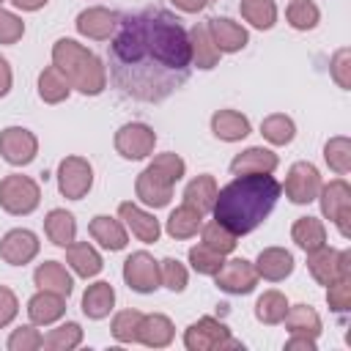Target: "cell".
<instances>
[{"mask_svg": "<svg viewBox=\"0 0 351 351\" xmlns=\"http://www.w3.org/2000/svg\"><path fill=\"white\" fill-rule=\"evenodd\" d=\"M112 85L134 101H165L192 71L189 36L181 19L165 8L123 14L107 47Z\"/></svg>", "mask_w": 351, "mask_h": 351, "instance_id": "cell-1", "label": "cell"}, {"mask_svg": "<svg viewBox=\"0 0 351 351\" xmlns=\"http://www.w3.org/2000/svg\"><path fill=\"white\" fill-rule=\"evenodd\" d=\"M280 195L282 186L271 173H244L217 192L211 214L233 236H247L258 225H263V219L274 211Z\"/></svg>", "mask_w": 351, "mask_h": 351, "instance_id": "cell-2", "label": "cell"}, {"mask_svg": "<svg viewBox=\"0 0 351 351\" xmlns=\"http://www.w3.org/2000/svg\"><path fill=\"white\" fill-rule=\"evenodd\" d=\"M52 66H58L71 90H80L82 96H99L107 88V66L74 38H58L52 44Z\"/></svg>", "mask_w": 351, "mask_h": 351, "instance_id": "cell-3", "label": "cell"}, {"mask_svg": "<svg viewBox=\"0 0 351 351\" xmlns=\"http://www.w3.org/2000/svg\"><path fill=\"white\" fill-rule=\"evenodd\" d=\"M41 203V186L36 178L11 173L0 178V208L11 217H27Z\"/></svg>", "mask_w": 351, "mask_h": 351, "instance_id": "cell-4", "label": "cell"}, {"mask_svg": "<svg viewBox=\"0 0 351 351\" xmlns=\"http://www.w3.org/2000/svg\"><path fill=\"white\" fill-rule=\"evenodd\" d=\"M184 348L186 351H225V348H244L233 340L228 324L214 315H203L184 329Z\"/></svg>", "mask_w": 351, "mask_h": 351, "instance_id": "cell-5", "label": "cell"}, {"mask_svg": "<svg viewBox=\"0 0 351 351\" xmlns=\"http://www.w3.org/2000/svg\"><path fill=\"white\" fill-rule=\"evenodd\" d=\"M318 206L324 219H329L343 239L351 236V186L343 176L332 178L329 184H321L318 189Z\"/></svg>", "mask_w": 351, "mask_h": 351, "instance_id": "cell-6", "label": "cell"}, {"mask_svg": "<svg viewBox=\"0 0 351 351\" xmlns=\"http://www.w3.org/2000/svg\"><path fill=\"white\" fill-rule=\"evenodd\" d=\"M112 145H115L118 156H123L129 162H140V159H148L154 154L156 132H154V126H148L143 121H129V123L118 126Z\"/></svg>", "mask_w": 351, "mask_h": 351, "instance_id": "cell-7", "label": "cell"}, {"mask_svg": "<svg viewBox=\"0 0 351 351\" xmlns=\"http://www.w3.org/2000/svg\"><path fill=\"white\" fill-rule=\"evenodd\" d=\"M93 189V165L85 156H63L58 162V192L66 200H82Z\"/></svg>", "mask_w": 351, "mask_h": 351, "instance_id": "cell-8", "label": "cell"}, {"mask_svg": "<svg viewBox=\"0 0 351 351\" xmlns=\"http://www.w3.org/2000/svg\"><path fill=\"white\" fill-rule=\"evenodd\" d=\"M307 271L318 285H332L340 277H351V252L335 247H318L307 252Z\"/></svg>", "mask_w": 351, "mask_h": 351, "instance_id": "cell-9", "label": "cell"}, {"mask_svg": "<svg viewBox=\"0 0 351 351\" xmlns=\"http://www.w3.org/2000/svg\"><path fill=\"white\" fill-rule=\"evenodd\" d=\"M321 184H324V178H321V173H318V167L313 162H293L288 167L285 184H280V186H282L285 197L293 206H307V203H313L318 197Z\"/></svg>", "mask_w": 351, "mask_h": 351, "instance_id": "cell-10", "label": "cell"}, {"mask_svg": "<svg viewBox=\"0 0 351 351\" xmlns=\"http://www.w3.org/2000/svg\"><path fill=\"white\" fill-rule=\"evenodd\" d=\"M123 282L134 291V293H154L162 288V271H159V261L145 252L137 250L123 261Z\"/></svg>", "mask_w": 351, "mask_h": 351, "instance_id": "cell-11", "label": "cell"}, {"mask_svg": "<svg viewBox=\"0 0 351 351\" xmlns=\"http://www.w3.org/2000/svg\"><path fill=\"white\" fill-rule=\"evenodd\" d=\"M214 285L230 296H247L258 288V271L247 258H230L214 274Z\"/></svg>", "mask_w": 351, "mask_h": 351, "instance_id": "cell-12", "label": "cell"}, {"mask_svg": "<svg viewBox=\"0 0 351 351\" xmlns=\"http://www.w3.org/2000/svg\"><path fill=\"white\" fill-rule=\"evenodd\" d=\"M0 156L11 167H25L38 156V137L25 126H5L0 132Z\"/></svg>", "mask_w": 351, "mask_h": 351, "instance_id": "cell-13", "label": "cell"}, {"mask_svg": "<svg viewBox=\"0 0 351 351\" xmlns=\"http://www.w3.org/2000/svg\"><path fill=\"white\" fill-rule=\"evenodd\" d=\"M118 19H121L118 11H110L104 5H88L77 14L74 27L80 36H85L90 41H110L118 27Z\"/></svg>", "mask_w": 351, "mask_h": 351, "instance_id": "cell-14", "label": "cell"}, {"mask_svg": "<svg viewBox=\"0 0 351 351\" xmlns=\"http://www.w3.org/2000/svg\"><path fill=\"white\" fill-rule=\"evenodd\" d=\"M41 250V241L33 230L27 228H11L3 239H0V258L8 266H25L30 261H36Z\"/></svg>", "mask_w": 351, "mask_h": 351, "instance_id": "cell-15", "label": "cell"}, {"mask_svg": "<svg viewBox=\"0 0 351 351\" xmlns=\"http://www.w3.org/2000/svg\"><path fill=\"white\" fill-rule=\"evenodd\" d=\"M118 217H121V222L126 225V230H129L137 241H143V244H156V241H159L162 225H159V219H156L151 211H145L143 206H137V203H132V200H123V203L118 206Z\"/></svg>", "mask_w": 351, "mask_h": 351, "instance_id": "cell-16", "label": "cell"}, {"mask_svg": "<svg viewBox=\"0 0 351 351\" xmlns=\"http://www.w3.org/2000/svg\"><path fill=\"white\" fill-rule=\"evenodd\" d=\"M173 189H176V184H170V181H167L162 173H156L154 167H145V170L137 176V181H134V195H137V200H140L143 206H148V208H165V206H170Z\"/></svg>", "mask_w": 351, "mask_h": 351, "instance_id": "cell-17", "label": "cell"}, {"mask_svg": "<svg viewBox=\"0 0 351 351\" xmlns=\"http://www.w3.org/2000/svg\"><path fill=\"white\" fill-rule=\"evenodd\" d=\"M255 271H258V280H266V282H282L285 277L293 274V252L285 250V247H266L258 252V258L252 261Z\"/></svg>", "mask_w": 351, "mask_h": 351, "instance_id": "cell-18", "label": "cell"}, {"mask_svg": "<svg viewBox=\"0 0 351 351\" xmlns=\"http://www.w3.org/2000/svg\"><path fill=\"white\" fill-rule=\"evenodd\" d=\"M208 33L217 44V49L222 55H233V52H241L247 44H250V33L241 22L230 19V16H211L208 22Z\"/></svg>", "mask_w": 351, "mask_h": 351, "instance_id": "cell-19", "label": "cell"}, {"mask_svg": "<svg viewBox=\"0 0 351 351\" xmlns=\"http://www.w3.org/2000/svg\"><path fill=\"white\" fill-rule=\"evenodd\" d=\"M189 36V60H192V69H200V71H211L219 66V58L222 52L217 49L211 33H208V25L206 22H197L186 30Z\"/></svg>", "mask_w": 351, "mask_h": 351, "instance_id": "cell-20", "label": "cell"}, {"mask_svg": "<svg viewBox=\"0 0 351 351\" xmlns=\"http://www.w3.org/2000/svg\"><path fill=\"white\" fill-rule=\"evenodd\" d=\"M88 233H90V239H93L101 250H110V252H121V250H126V244H129V230H126V225L121 222V217L96 214V217L88 222Z\"/></svg>", "mask_w": 351, "mask_h": 351, "instance_id": "cell-21", "label": "cell"}, {"mask_svg": "<svg viewBox=\"0 0 351 351\" xmlns=\"http://www.w3.org/2000/svg\"><path fill=\"white\" fill-rule=\"evenodd\" d=\"M66 315V296L52 293V291H36L27 299V318L36 326H52Z\"/></svg>", "mask_w": 351, "mask_h": 351, "instance_id": "cell-22", "label": "cell"}, {"mask_svg": "<svg viewBox=\"0 0 351 351\" xmlns=\"http://www.w3.org/2000/svg\"><path fill=\"white\" fill-rule=\"evenodd\" d=\"M280 167V156L271 148L263 145H250L241 154H236L230 159V173L233 176H244V173H274Z\"/></svg>", "mask_w": 351, "mask_h": 351, "instance_id": "cell-23", "label": "cell"}, {"mask_svg": "<svg viewBox=\"0 0 351 351\" xmlns=\"http://www.w3.org/2000/svg\"><path fill=\"white\" fill-rule=\"evenodd\" d=\"M250 132H252V123H250V118H247L244 112H239V110L225 107V110H217V112L211 115V134H214L217 140H222V143H239V140H244Z\"/></svg>", "mask_w": 351, "mask_h": 351, "instance_id": "cell-24", "label": "cell"}, {"mask_svg": "<svg viewBox=\"0 0 351 351\" xmlns=\"http://www.w3.org/2000/svg\"><path fill=\"white\" fill-rule=\"evenodd\" d=\"M176 337V326L165 313H143L140 329H137V343L145 348H167Z\"/></svg>", "mask_w": 351, "mask_h": 351, "instance_id": "cell-25", "label": "cell"}, {"mask_svg": "<svg viewBox=\"0 0 351 351\" xmlns=\"http://www.w3.org/2000/svg\"><path fill=\"white\" fill-rule=\"evenodd\" d=\"M66 263H69V269H71L77 277H82V280H90V277H96V274L104 269V261H101L99 250H96L93 244L77 241V239L66 247Z\"/></svg>", "mask_w": 351, "mask_h": 351, "instance_id": "cell-26", "label": "cell"}, {"mask_svg": "<svg viewBox=\"0 0 351 351\" xmlns=\"http://www.w3.org/2000/svg\"><path fill=\"white\" fill-rule=\"evenodd\" d=\"M33 282H36V288L60 293L66 299L74 291V277L69 274V269L60 261H44V263H38L36 271H33Z\"/></svg>", "mask_w": 351, "mask_h": 351, "instance_id": "cell-27", "label": "cell"}, {"mask_svg": "<svg viewBox=\"0 0 351 351\" xmlns=\"http://www.w3.org/2000/svg\"><path fill=\"white\" fill-rule=\"evenodd\" d=\"M203 217H206V214H203V211H197L195 206L181 203V206H176V208L170 211V217L165 219V230H167V236H170V239H176V241L192 239V236H197V233H200Z\"/></svg>", "mask_w": 351, "mask_h": 351, "instance_id": "cell-28", "label": "cell"}, {"mask_svg": "<svg viewBox=\"0 0 351 351\" xmlns=\"http://www.w3.org/2000/svg\"><path fill=\"white\" fill-rule=\"evenodd\" d=\"M115 307V288L107 282V280H96L85 288L82 293V313L90 318V321H101L112 313Z\"/></svg>", "mask_w": 351, "mask_h": 351, "instance_id": "cell-29", "label": "cell"}, {"mask_svg": "<svg viewBox=\"0 0 351 351\" xmlns=\"http://www.w3.org/2000/svg\"><path fill=\"white\" fill-rule=\"evenodd\" d=\"M44 233H47V239H49L55 247L66 250V247L77 239V219H74V214L66 211V208H52V211H47V217H44Z\"/></svg>", "mask_w": 351, "mask_h": 351, "instance_id": "cell-30", "label": "cell"}, {"mask_svg": "<svg viewBox=\"0 0 351 351\" xmlns=\"http://www.w3.org/2000/svg\"><path fill=\"white\" fill-rule=\"evenodd\" d=\"M291 241L302 252H313L326 244V225L318 217H299L291 225Z\"/></svg>", "mask_w": 351, "mask_h": 351, "instance_id": "cell-31", "label": "cell"}, {"mask_svg": "<svg viewBox=\"0 0 351 351\" xmlns=\"http://www.w3.org/2000/svg\"><path fill=\"white\" fill-rule=\"evenodd\" d=\"M282 324H285L288 335H304V337H315V340L324 329L321 315L310 304H288V313H285Z\"/></svg>", "mask_w": 351, "mask_h": 351, "instance_id": "cell-32", "label": "cell"}, {"mask_svg": "<svg viewBox=\"0 0 351 351\" xmlns=\"http://www.w3.org/2000/svg\"><path fill=\"white\" fill-rule=\"evenodd\" d=\"M217 192H219L217 178L208 176V173H200V176H195V178L184 186V203H189V206H195L197 211L208 214V211L214 208Z\"/></svg>", "mask_w": 351, "mask_h": 351, "instance_id": "cell-33", "label": "cell"}, {"mask_svg": "<svg viewBox=\"0 0 351 351\" xmlns=\"http://www.w3.org/2000/svg\"><path fill=\"white\" fill-rule=\"evenodd\" d=\"M69 96H71V85L60 74V69L58 66H44L38 71V99L44 104H60Z\"/></svg>", "mask_w": 351, "mask_h": 351, "instance_id": "cell-34", "label": "cell"}, {"mask_svg": "<svg viewBox=\"0 0 351 351\" xmlns=\"http://www.w3.org/2000/svg\"><path fill=\"white\" fill-rule=\"evenodd\" d=\"M261 134H263V140H266L269 145L282 148V145H291V143H293V137H296V123H293V118L285 115V112H271V115H266V118L261 121Z\"/></svg>", "mask_w": 351, "mask_h": 351, "instance_id": "cell-35", "label": "cell"}, {"mask_svg": "<svg viewBox=\"0 0 351 351\" xmlns=\"http://www.w3.org/2000/svg\"><path fill=\"white\" fill-rule=\"evenodd\" d=\"M241 19L255 30H271L277 25V3L274 0H241Z\"/></svg>", "mask_w": 351, "mask_h": 351, "instance_id": "cell-36", "label": "cell"}, {"mask_svg": "<svg viewBox=\"0 0 351 351\" xmlns=\"http://www.w3.org/2000/svg\"><path fill=\"white\" fill-rule=\"evenodd\" d=\"M285 313H288V299H285L282 291H274V288L271 291H263L258 296V302H255V318L261 324H266V326L282 324Z\"/></svg>", "mask_w": 351, "mask_h": 351, "instance_id": "cell-37", "label": "cell"}, {"mask_svg": "<svg viewBox=\"0 0 351 351\" xmlns=\"http://www.w3.org/2000/svg\"><path fill=\"white\" fill-rule=\"evenodd\" d=\"M324 162L335 176H348L351 173V140L346 134H335L324 145Z\"/></svg>", "mask_w": 351, "mask_h": 351, "instance_id": "cell-38", "label": "cell"}, {"mask_svg": "<svg viewBox=\"0 0 351 351\" xmlns=\"http://www.w3.org/2000/svg\"><path fill=\"white\" fill-rule=\"evenodd\" d=\"M80 343H82V326L77 321H66V324H58L55 329H49L44 335L41 348H47V351H74Z\"/></svg>", "mask_w": 351, "mask_h": 351, "instance_id": "cell-39", "label": "cell"}, {"mask_svg": "<svg viewBox=\"0 0 351 351\" xmlns=\"http://www.w3.org/2000/svg\"><path fill=\"white\" fill-rule=\"evenodd\" d=\"M285 19L293 30L299 33H307V30H315L318 22H321V11L313 0H291L288 8H285Z\"/></svg>", "mask_w": 351, "mask_h": 351, "instance_id": "cell-40", "label": "cell"}, {"mask_svg": "<svg viewBox=\"0 0 351 351\" xmlns=\"http://www.w3.org/2000/svg\"><path fill=\"white\" fill-rule=\"evenodd\" d=\"M200 241L206 247H211L214 252H219V255H230L236 250V244H239V236H233L225 225H219L217 219H211V222H203L200 225Z\"/></svg>", "mask_w": 351, "mask_h": 351, "instance_id": "cell-41", "label": "cell"}, {"mask_svg": "<svg viewBox=\"0 0 351 351\" xmlns=\"http://www.w3.org/2000/svg\"><path fill=\"white\" fill-rule=\"evenodd\" d=\"M186 258H189L192 271H197V274H203V277H214V274L222 269V263H225V255L214 252V250H211V247H206L203 241H200V244H195V247H189Z\"/></svg>", "mask_w": 351, "mask_h": 351, "instance_id": "cell-42", "label": "cell"}, {"mask_svg": "<svg viewBox=\"0 0 351 351\" xmlns=\"http://www.w3.org/2000/svg\"><path fill=\"white\" fill-rule=\"evenodd\" d=\"M140 321H143V313L129 307V310H121L112 315V324H110V332L118 343H137V329H140Z\"/></svg>", "mask_w": 351, "mask_h": 351, "instance_id": "cell-43", "label": "cell"}, {"mask_svg": "<svg viewBox=\"0 0 351 351\" xmlns=\"http://www.w3.org/2000/svg\"><path fill=\"white\" fill-rule=\"evenodd\" d=\"M44 346V335L36 329V324H22L8 335L5 348L8 351H38Z\"/></svg>", "mask_w": 351, "mask_h": 351, "instance_id": "cell-44", "label": "cell"}, {"mask_svg": "<svg viewBox=\"0 0 351 351\" xmlns=\"http://www.w3.org/2000/svg\"><path fill=\"white\" fill-rule=\"evenodd\" d=\"M148 167H154L156 173H162L170 184H178V181L186 176V162H184L178 154H173V151L156 154V156L148 162Z\"/></svg>", "mask_w": 351, "mask_h": 351, "instance_id": "cell-45", "label": "cell"}, {"mask_svg": "<svg viewBox=\"0 0 351 351\" xmlns=\"http://www.w3.org/2000/svg\"><path fill=\"white\" fill-rule=\"evenodd\" d=\"M159 271H162V285H165L167 291H173V293L186 291L189 271H186V266H184L181 261H176V258H165V261H159Z\"/></svg>", "mask_w": 351, "mask_h": 351, "instance_id": "cell-46", "label": "cell"}, {"mask_svg": "<svg viewBox=\"0 0 351 351\" xmlns=\"http://www.w3.org/2000/svg\"><path fill=\"white\" fill-rule=\"evenodd\" d=\"M329 74H332V80H335L337 88L351 90V49L348 47L335 49V55L329 60Z\"/></svg>", "mask_w": 351, "mask_h": 351, "instance_id": "cell-47", "label": "cell"}, {"mask_svg": "<svg viewBox=\"0 0 351 351\" xmlns=\"http://www.w3.org/2000/svg\"><path fill=\"white\" fill-rule=\"evenodd\" d=\"M326 304L332 313L351 310V277H340L332 285H326Z\"/></svg>", "mask_w": 351, "mask_h": 351, "instance_id": "cell-48", "label": "cell"}, {"mask_svg": "<svg viewBox=\"0 0 351 351\" xmlns=\"http://www.w3.org/2000/svg\"><path fill=\"white\" fill-rule=\"evenodd\" d=\"M22 36H25V22H22V16H16L14 11H5V8L0 5V44L11 47V44H16Z\"/></svg>", "mask_w": 351, "mask_h": 351, "instance_id": "cell-49", "label": "cell"}, {"mask_svg": "<svg viewBox=\"0 0 351 351\" xmlns=\"http://www.w3.org/2000/svg\"><path fill=\"white\" fill-rule=\"evenodd\" d=\"M19 313V299L8 285H0V329H5Z\"/></svg>", "mask_w": 351, "mask_h": 351, "instance_id": "cell-50", "label": "cell"}, {"mask_svg": "<svg viewBox=\"0 0 351 351\" xmlns=\"http://www.w3.org/2000/svg\"><path fill=\"white\" fill-rule=\"evenodd\" d=\"M285 351H318V343H315V337L288 335V340H285Z\"/></svg>", "mask_w": 351, "mask_h": 351, "instance_id": "cell-51", "label": "cell"}, {"mask_svg": "<svg viewBox=\"0 0 351 351\" xmlns=\"http://www.w3.org/2000/svg\"><path fill=\"white\" fill-rule=\"evenodd\" d=\"M11 85H14V71H11V63L0 55V99L11 93Z\"/></svg>", "mask_w": 351, "mask_h": 351, "instance_id": "cell-52", "label": "cell"}, {"mask_svg": "<svg viewBox=\"0 0 351 351\" xmlns=\"http://www.w3.org/2000/svg\"><path fill=\"white\" fill-rule=\"evenodd\" d=\"M181 14H200L206 5H208V0H170Z\"/></svg>", "mask_w": 351, "mask_h": 351, "instance_id": "cell-53", "label": "cell"}, {"mask_svg": "<svg viewBox=\"0 0 351 351\" xmlns=\"http://www.w3.org/2000/svg\"><path fill=\"white\" fill-rule=\"evenodd\" d=\"M14 8H19V11H41L49 0H8Z\"/></svg>", "mask_w": 351, "mask_h": 351, "instance_id": "cell-54", "label": "cell"}, {"mask_svg": "<svg viewBox=\"0 0 351 351\" xmlns=\"http://www.w3.org/2000/svg\"><path fill=\"white\" fill-rule=\"evenodd\" d=\"M3 3H5V0H0V5H3Z\"/></svg>", "mask_w": 351, "mask_h": 351, "instance_id": "cell-55", "label": "cell"}, {"mask_svg": "<svg viewBox=\"0 0 351 351\" xmlns=\"http://www.w3.org/2000/svg\"><path fill=\"white\" fill-rule=\"evenodd\" d=\"M208 3H214V0H208Z\"/></svg>", "mask_w": 351, "mask_h": 351, "instance_id": "cell-56", "label": "cell"}]
</instances>
